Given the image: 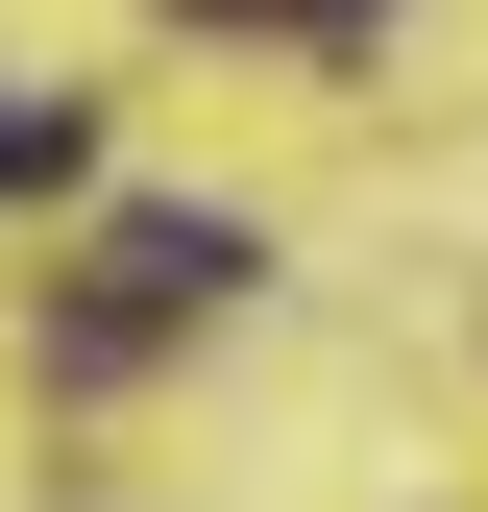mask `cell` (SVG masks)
Masks as SVG:
<instances>
[{
  "label": "cell",
  "mask_w": 488,
  "mask_h": 512,
  "mask_svg": "<svg viewBox=\"0 0 488 512\" xmlns=\"http://www.w3.org/2000/svg\"><path fill=\"white\" fill-rule=\"evenodd\" d=\"M244 269H269V244H244V220H196V196H147V220H98V269H74V317H49V366L98 391V366H147L171 317H220Z\"/></svg>",
  "instance_id": "1"
},
{
  "label": "cell",
  "mask_w": 488,
  "mask_h": 512,
  "mask_svg": "<svg viewBox=\"0 0 488 512\" xmlns=\"http://www.w3.org/2000/svg\"><path fill=\"white\" fill-rule=\"evenodd\" d=\"M49 171H74V122H49V98H0V196H49Z\"/></svg>",
  "instance_id": "2"
},
{
  "label": "cell",
  "mask_w": 488,
  "mask_h": 512,
  "mask_svg": "<svg viewBox=\"0 0 488 512\" xmlns=\"http://www.w3.org/2000/svg\"><path fill=\"white\" fill-rule=\"evenodd\" d=\"M220 25H366V0H220Z\"/></svg>",
  "instance_id": "3"
}]
</instances>
